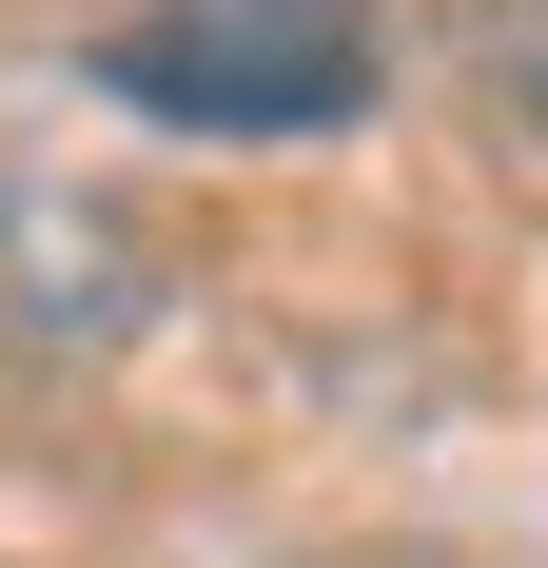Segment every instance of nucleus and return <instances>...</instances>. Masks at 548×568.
Masks as SVG:
<instances>
[{"label": "nucleus", "instance_id": "1", "mask_svg": "<svg viewBox=\"0 0 548 568\" xmlns=\"http://www.w3.org/2000/svg\"><path fill=\"white\" fill-rule=\"evenodd\" d=\"M99 79L176 138H333V118H373V20L353 0H138Z\"/></svg>", "mask_w": 548, "mask_h": 568}, {"label": "nucleus", "instance_id": "2", "mask_svg": "<svg viewBox=\"0 0 548 568\" xmlns=\"http://www.w3.org/2000/svg\"><path fill=\"white\" fill-rule=\"evenodd\" d=\"M138 294H158V255L118 216H79L59 176H0V353H99Z\"/></svg>", "mask_w": 548, "mask_h": 568}]
</instances>
